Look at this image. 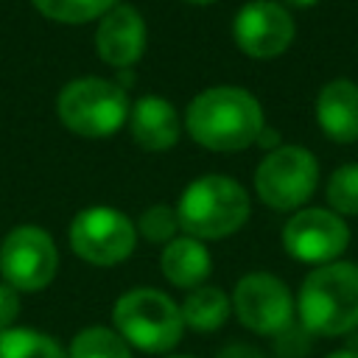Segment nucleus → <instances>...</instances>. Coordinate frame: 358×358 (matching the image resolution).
Listing matches in <instances>:
<instances>
[{"mask_svg":"<svg viewBox=\"0 0 358 358\" xmlns=\"http://www.w3.org/2000/svg\"><path fill=\"white\" fill-rule=\"evenodd\" d=\"M296 313L316 336H344L358 327V266L333 260L316 266L299 285Z\"/></svg>","mask_w":358,"mask_h":358,"instance_id":"nucleus-2","label":"nucleus"},{"mask_svg":"<svg viewBox=\"0 0 358 358\" xmlns=\"http://www.w3.org/2000/svg\"><path fill=\"white\" fill-rule=\"evenodd\" d=\"M0 358H67L62 344L36 330H0Z\"/></svg>","mask_w":358,"mask_h":358,"instance_id":"nucleus-17","label":"nucleus"},{"mask_svg":"<svg viewBox=\"0 0 358 358\" xmlns=\"http://www.w3.org/2000/svg\"><path fill=\"white\" fill-rule=\"evenodd\" d=\"M229 308H232V302L221 288L199 285V288H193L187 294V299L182 302L179 310H182L185 327H190L196 333H213L227 322Z\"/></svg>","mask_w":358,"mask_h":358,"instance_id":"nucleus-16","label":"nucleus"},{"mask_svg":"<svg viewBox=\"0 0 358 358\" xmlns=\"http://www.w3.org/2000/svg\"><path fill=\"white\" fill-rule=\"evenodd\" d=\"M294 31L296 25L291 11L274 0H252L241 6L232 22L238 48L249 59H260V62L285 53L288 45L294 42Z\"/></svg>","mask_w":358,"mask_h":358,"instance_id":"nucleus-11","label":"nucleus"},{"mask_svg":"<svg viewBox=\"0 0 358 358\" xmlns=\"http://www.w3.org/2000/svg\"><path fill=\"white\" fill-rule=\"evenodd\" d=\"M285 3H291V6H296V8H308V6H316L319 0H285Z\"/></svg>","mask_w":358,"mask_h":358,"instance_id":"nucleus-26","label":"nucleus"},{"mask_svg":"<svg viewBox=\"0 0 358 358\" xmlns=\"http://www.w3.org/2000/svg\"><path fill=\"white\" fill-rule=\"evenodd\" d=\"M171 358H190V355H171Z\"/></svg>","mask_w":358,"mask_h":358,"instance_id":"nucleus-28","label":"nucleus"},{"mask_svg":"<svg viewBox=\"0 0 358 358\" xmlns=\"http://www.w3.org/2000/svg\"><path fill=\"white\" fill-rule=\"evenodd\" d=\"M324 196L336 215H341V218L358 215V162L338 165L327 179Z\"/></svg>","mask_w":358,"mask_h":358,"instance_id":"nucleus-19","label":"nucleus"},{"mask_svg":"<svg viewBox=\"0 0 358 358\" xmlns=\"http://www.w3.org/2000/svg\"><path fill=\"white\" fill-rule=\"evenodd\" d=\"M316 123L333 143L358 140V84L352 78H333L319 90Z\"/></svg>","mask_w":358,"mask_h":358,"instance_id":"nucleus-13","label":"nucleus"},{"mask_svg":"<svg viewBox=\"0 0 358 358\" xmlns=\"http://www.w3.org/2000/svg\"><path fill=\"white\" fill-rule=\"evenodd\" d=\"M218 358H263V352H257L249 344H229L218 352Z\"/></svg>","mask_w":358,"mask_h":358,"instance_id":"nucleus-23","label":"nucleus"},{"mask_svg":"<svg viewBox=\"0 0 358 358\" xmlns=\"http://www.w3.org/2000/svg\"><path fill=\"white\" fill-rule=\"evenodd\" d=\"M17 316H20L17 288H11L8 282H0V330H8Z\"/></svg>","mask_w":358,"mask_h":358,"instance_id":"nucleus-22","label":"nucleus"},{"mask_svg":"<svg viewBox=\"0 0 358 358\" xmlns=\"http://www.w3.org/2000/svg\"><path fill=\"white\" fill-rule=\"evenodd\" d=\"M187 3H199V6H204V3H213V0H187Z\"/></svg>","mask_w":358,"mask_h":358,"instance_id":"nucleus-27","label":"nucleus"},{"mask_svg":"<svg viewBox=\"0 0 358 358\" xmlns=\"http://www.w3.org/2000/svg\"><path fill=\"white\" fill-rule=\"evenodd\" d=\"M67 358H131V350L117 330L87 327L73 338Z\"/></svg>","mask_w":358,"mask_h":358,"instance_id":"nucleus-18","label":"nucleus"},{"mask_svg":"<svg viewBox=\"0 0 358 358\" xmlns=\"http://www.w3.org/2000/svg\"><path fill=\"white\" fill-rule=\"evenodd\" d=\"M95 48L106 64H112L117 70L134 67L145 50V22H143L140 11L134 6L109 8L98 22Z\"/></svg>","mask_w":358,"mask_h":358,"instance_id":"nucleus-12","label":"nucleus"},{"mask_svg":"<svg viewBox=\"0 0 358 358\" xmlns=\"http://www.w3.org/2000/svg\"><path fill=\"white\" fill-rule=\"evenodd\" d=\"M112 319L126 344L143 352H168L185 330L179 305L157 288L126 291L117 299Z\"/></svg>","mask_w":358,"mask_h":358,"instance_id":"nucleus-4","label":"nucleus"},{"mask_svg":"<svg viewBox=\"0 0 358 358\" xmlns=\"http://www.w3.org/2000/svg\"><path fill=\"white\" fill-rule=\"evenodd\" d=\"M255 143H257V145H263V148H271V151H274V148L280 145V134L263 126V131L257 134V140H255Z\"/></svg>","mask_w":358,"mask_h":358,"instance_id":"nucleus-24","label":"nucleus"},{"mask_svg":"<svg viewBox=\"0 0 358 358\" xmlns=\"http://www.w3.org/2000/svg\"><path fill=\"white\" fill-rule=\"evenodd\" d=\"M232 308L246 330L257 336H277L291 324L296 302L280 277L268 271H252L238 280Z\"/></svg>","mask_w":358,"mask_h":358,"instance_id":"nucleus-10","label":"nucleus"},{"mask_svg":"<svg viewBox=\"0 0 358 358\" xmlns=\"http://www.w3.org/2000/svg\"><path fill=\"white\" fill-rule=\"evenodd\" d=\"M36 11L56 20V22H90L95 17H103L109 8L117 6V0H34Z\"/></svg>","mask_w":358,"mask_h":358,"instance_id":"nucleus-20","label":"nucleus"},{"mask_svg":"<svg viewBox=\"0 0 358 358\" xmlns=\"http://www.w3.org/2000/svg\"><path fill=\"white\" fill-rule=\"evenodd\" d=\"M59 120L81 134V137H106L115 134L129 120V95L115 81L84 76L62 87L59 101Z\"/></svg>","mask_w":358,"mask_h":358,"instance_id":"nucleus-5","label":"nucleus"},{"mask_svg":"<svg viewBox=\"0 0 358 358\" xmlns=\"http://www.w3.org/2000/svg\"><path fill=\"white\" fill-rule=\"evenodd\" d=\"M134 224L115 207H87L70 224L73 252L92 266L123 263L134 249Z\"/></svg>","mask_w":358,"mask_h":358,"instance_id":"nucleus-7","label":"nucleus"},{"mask_svg":"<svg viewBox=\"0 0 358 358\" xmlns=\"http://www.w3.org/2000/svg\"><path fill=\"white\" fill-rule=\"evenodd\" d=\"M59 268L53 238L39 227H14L0 243V274L17 291H39L50 285Z\"/></svg>","mask_w":358,"mask_h":358,"instance_id":"nucleus-8","label":"nucleus"},{"mask_svg":"<svg viewBox=\"0 0 358 358\" xmlns=\"http://www.w3.org/2000/svg\"><path fill=\"white\" fill-rule=\"evenodd\" d=\"M179 227L199 241H218L238 232L249 218L246 190L221 173L193 179L176 204Z\"/></svg>","mask_w":358,"mask_h":358,"instance_id":"nucleus-3","label":"nucleus"},{"mask_svg":"<svg viewBox=\"0 0 358 358\" xmlns=\"http://www.w3.org/2000/svg\"><path fill=\"white\" fill-rule=\"evenodd\" d=\"M327 358H358V350H336Z\"/></svg>","mask_w":358,"mask_h":358,"instance_id":"nucleus-25","label":"nucleus"},{"mask_svg":"<svg viewBox=\"0 0 358 358\" xmlns=\"http://www.w3.org/2000/svg\"><path fill=\"white\" fill-rule=\"evenodd\" d=\"M129 131L145 151H168L179 137V115L162 95H143L129 109Z\"/></svg>","mask_w":358,"mask_h":358,"instance_id":"nucleus-14","label":"nucleus"},{"mask_svg":"<svg viewBox=\"0 0 358 358\" xmlns=\"http://www.w3.org/2000/svg\"><path fill=\"white\" fill-rule=\"evenodd\" d=\"M285 252L308 266H324L338 260L350 246V227L341 215L324 207H305L294 213L282 227Z\"/></svg>","mask_w":358,"mask_h":358,"instance_id":"nucleus-9","label":"nucleus"},{"mask_svg":"<svg viewBox=\"0 0 358 358\" xmlns=\"http://www.w3.org/2000/svg\"><path fill=\"white\" fill-rule=\"evenodd\" d=\"M190 137L210 151H243L263 131V106L243 87H210L185 115Z\"/></svg>","mask_w":358,"mask_h":358,"instance_id":"nucleus-1","label":"nucleus"},{"mask_svg":"<svg viewBox=\"0 0 358 358\" xmlns=\"http://www.w3.org/2000/svg\"><path fill=\"white\" fill-rule=\"evenodd\" d=\"M176 229H179V218H176V210L168 204H154L143 210L137 221V232L148 243H171L176 238Z\"/></svg>","mask_w":358,"mask_h":358,"instance_id":"nucleus-21","label":"nucleus"},{"mask_svg":"<svg viewBox=\"0 0 358 358\" xmlns=\"http://www.w3.org/2000/svg\"><path fill=\"white\" fill-rule=\"evenodd\" d=\"M210 252L199 238L182 235L165 243L162 252V274L176 285V288H199L210 277Z\"/></svg>","mask_w":358,"mask_h":358,"instance_id":"nucleus-15","label":"nucleus"},{"mask_svg":"<svg viewBox=\"0 0 358 358\" xmlns=\"http://www.w3.org/2000/svg\"><path fill=\"white\" fill-rule=\"evenodd\" d=\"M319 185V162L302 145H277L255 171V190L271 210H299Z\"/></svg>","mask_w":358,"mask_h":358,"instance_id":"nucleus-6","label":"nucleus"}]
</instances>
